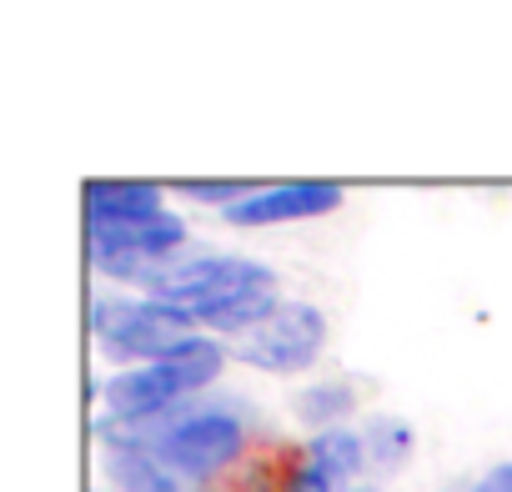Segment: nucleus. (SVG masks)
Listing matches in <instances>:
<instances>
[{
    "label": "nucleus",
    "mask_w": 512,
    "mask_h": 492,
    "mask_svg": "<svg viewBox=\"0 0 512 492\" xmlns=\"http://www.w3.org/2000/svg\"><path fill=\"white\" fill-rule=\"evenodd\" d=\"M181 241H186V221L176 211H156V216L126 221V226H91V267L101 277L146 282L151 272L166 267V257Z\"/></svg>",
    "instance_id": "39448f33"
},
{
    "label": "nucleus",
    "mask_w": 512,
    "mask_h": 492,
    "mask_svg": "<svg viewBox=\"0 0 512 492\" xmlns=\"http://www.w3.org/2000/svg\"><path fill=\"white\" fill-rule=\"evenodd\" d=\"M347 407H352V392H347V387H312V392L297 397V412H302L307 422H332V417H342Z\"/></svg>",
    "instance_id": "9b49d317"
},
{
    "label": "nucleus",
    "mask_w": 512,
    "mask_h": 492,
    "mask_svg": "<svg viewBox=\"0 0 512 492\" xmlns=\"http://www.w3.org/2000/svg\"><path fill=\"white\" fill-rule=\"evenodd\" d=\"M221 362H226L221 342L191 337V342L176 347L171 357H156V362H146V367H131V372L106 377V382L96 387L101 402H106V412H111L106 427H111V422H151V417L171 412L181 397H191V392H201L206 382H216Z\"/></svg>",
    "instance_id": "f03ea898"
},
{
    "label": "nucleus",
    "mask_w": 512,
    "mask_h": 492,
    "mask_svg": "<svg viewBox=\"0 0 512 492\" xmlns=\"http://www.w3.org/2000/svg\"><path fill=\"white\" fill-rule=\"evenodd\" d=\"M166 211L151 181H91L86 186V221L91 226H126Z\"/></svg>",
    "instance_id": "1a4fd4ad"
},
{
    "label": "nucleus",
    "mask_w": 512,
    "mask_h": 492,
    "mask_svg": "<svg viewBox=\"0 0 512 492\" xmlns=\"http://www.w3.org/2000/svg\"><path fill=\"white\" fill-rule=\"evenodd\" d=\"M196 322L156 297H101L91 307V337L101 342V352L111 357H171L176 347H186L196 332Z\"/></svg>",
    "instance_id": "20e7f679"
},
{
    "label": "nucleus",
    "mask_w": 512,
    "mask_h": 492,
    "mask_svg": "<svg viewBox=\"0 0 512 492\" xmlns=\"http://www.w3.org/2000/svg\"><path fill=\"white\" fill-rule=\"evenodd\" d=\"M156 452V462L176 477H211L241 452V422L226 407H191V412H161L146 422V437H136Z\"/></svg>",
    "instance_id": "7ed1b4c3"
},
{
    "label": "nucleus",
    "mask_w": 512,
    "mask_h": 492,
    "mask_svg": "<svg viewBox=\"0 0 512 492\" xmlns=\"http://www.w3.org/2000/svg\"><path fill=\"white\" fill-rule=\"evenodd\" d=\"M181 191H186L191 201H211V206H221V211H226V206L246 201L256 186H246V181H186Z\"/></svg>",
    "instance_id": "f8f14e48"
},
{
    "label": "nucleus",
    "mask_w": 512,
    "mask_h": 492,
    "mask_svg": "<svg viewBox=\"0 0 512 492\" xmlns=\"http://www.w3.org/2000/svg\"><path fill=\"white\" fill-rule=\"evenodd\" d=\"M362 462H367V437H357V432H322L312 442L307 467L297 472L292 492H337Z\"/></svg>",
    "instance_id": "6e6552de"
},
{
    "label": "nucleus",
    "mask_w": 512,
    "mask_h": 492,
    "mask_svg": "<svg viewBox=\"0 0 512 492\" xmlns=\"http://www.w3.org/2000/svg\"><path fill=\"white\" fill-rule=\"evenodd\" d=\"M327 342V317L312 302H282L256 332L236 337V357L262 372H302Z\"/></svg>",
    "instance_id": "423d86ee"
},
{
    "label": "nucleus",
    "mask_w": 512,
    "mask_h": 492,
    "mask_svg": "<svg viewBox=\"0 0 512 492\" xmlns=\"http://www.w3.org/2000/svg\"><path fill=\"white\" fill-rule=\"evenodd\" d=\"M106 472L121 482V492H181V477L166 472L156 452L136 437H106Z\"/></svg>",
    "instance_id": "9d476101"
},
{
    "label": "nucleus",
    "mask_w": 512,
    "mask_h": 492,
    "mask_svg": "<svg viewBox=\"0 0 512 492\" xmlns=\"http://www.w3.org/2000/svg\"><path fill=\"white\" fill-rule=\"evenodd\" d=\"M151 297L186 312L196 327H216L231 337L256 332L277 307V272L267 262L251 257H226V252H206V257H186L171 262L161 272L146 277Z\"/></svg>",
    "instance_id": "f257e3e1"
},
{
    "label": "nucleus",
    "mask_w": 512,
    "mask_h": 492,
    "mask_svg": "<svg viewBox=\"0 0 512 492\" xmlns=\"http://www.w3.org/2000/svg\"><path fill=\"white\" fill-rule=\"evenodd\" d=\"M472 492H512V462H502V467H492Z\"/></svg>",
    "instance_id": "ddd939ff"
},
{
    "label": "nucleus",
    "mask_w": 512,
    "mask_h": 492,
    "mask_svg": "<svg viewBox=\"0 0 512 492\" xmlns=\"http://www.w3.org/2000/svg\"><path fill=\"white\" fill-rule=\"evenodd\" d=\"M96 492H111V487H96Z\"/></svg>",
    "instance_id": "4468645a"
},
{
    "label": "nucleus",
    "mask_w": 512,
    "mask_h": 492,
    "mask_svg": "<svg viewBox=\"0 0 512 492\" xmlns=\"http://www.w3.org/2000/svg\"><path fill=\"white\" fill-rule=\"evenodd\" d=\"M342 206V186L337 181H287V186H267L251 191L246 201L226 206L221 216L231 226H277V221H307V216H327Z\"/></svg>",
    "instance_id": "0eeeda50"
}]
</instances>
